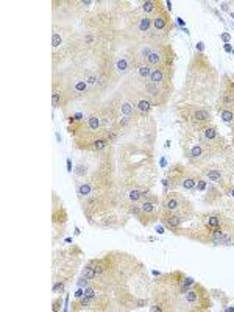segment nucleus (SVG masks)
Here are the masks:
<instances>
[{
	"label": "nucleus",
	"instance_id": "f257e3e1",
	"mask_svg": "<svg viewBox=\"0 0 234 312\" xmlns=\"http://www.w3.org/2000/svg\"><path fill=\"white\" fill-rule=\"evenodd\" d=\"M166 24H167V19L164 14H159V16H156L153 19V27H155L156 30H162L164 27H166Z\"/></svg>",
	"mask_w": 234,
	"mask_h": 312
},
{
	"label": "nucleus",
	"instance_id": "f03ea898",
	"mask_svg": "<svg viewBox=\"0 0 234 312\" xmlns=\"http://www.w3.org/2000/svg\"><path fill=\"white\" fill-rule=\"evenodd\" d=\"M83 278H86L87 281H91V279H94L95 276H97V273H95V270H94V267L92 265H87V267H84L83 268Z\"/></svg>",
	"mask_w": 234,
	"mask_h": 312
},
{
	"label": "nucleus",
	"instance_id": "7ed1b4c3",
	"mask_svg": "<svg viewBox=\"0 0 234 312\" xmlns=\"http://www.w3.org/2000/svg\"><path fill=\"white\" fill-rule=\"evenodd\" d=\"M164 222H166L169 226H172V228H176V226L181 225V218L176 217V215H170V217H166V218H164Z\"/></svg>",
	"mask_w": 234,
	"mask_h": 312
},
{
	"label": "nucleus",
	"instance_id": "20e7f679",
	"mask_svg": "<svg viewBox=\"0 0 234 312\" xmlns=\"http://www.w3.org/2000/svg\"><path fill=\"white\" fill-rule=\"evenodd\" d=\"M87 123H89V130H91V131H97V130L100 128V119H98L97 115H91Z\"/></svg>",
	"mask_w": 234,
	"mask_h": 312
},
{
	"label": "nucleus",
	"instance_id": "39448f33",
	"mask_svg": "<svg viewBox=\"0 0 234 312\" xmlns=\"http://www.w3.org/2000/svg\"><path fill=\"white\" fill-rule=\"evenodd\" d=\"M150 25H151V20H150V17H142L141 19V22H139V30L142 33H145V31H148L150 30Z\"/></svg>",
	"mask_w": 234,
	"mask_h": 312
},
{
	"label": "nucleus",
	"instance_id": "423d86ee",
	"mask_svg": "<svg viewBox=\"0 0 234 312\" xmlns=\"http://www.w3.org/2000/svg\"><path fill=\"white\" fill-rule=\"evenodd\" d=\"M194 119H195L197 122H205V120H208V119H209V114H208V111H203V109L195 111Z\"/></svg>",
	"mask_w": 234,
	"mask_h": 312
},
{
	"label": "nucleus",
	"instance_id": "0eeeda50",
	"mask_svg": "<svg viewBox=\"0 0 234 312\" xmlns=\"http://www.w3.org/2000/svg\"><path fill=\"white\" fill-rule=\"evenodd\" d=\"M151 81L155 83V84H159L161 81H162V78H164V75H162V72L159 70V69H155V70L151 72Z\"/></svg>",
	"mask_w": 234,
	"mask_h": 312
},
{
	"label": "nucleus",
	"instance_id": "6e6552de",
	"mask_svg": "<svg viewBox=\"0 0 234 312\" xmlns=\"http://www.w3.org/2000/svg\"><path fill=\"white\" fill-rule=\"evenodd\" d=\"M208 178L211 181H214V183H218V181L222 180V172L220 170H209L208 172Z\"/></svg>",
	"mask_w": 234,
	"mask_h": 312
},
{
	"label": "nucleus",
	"instance_id": "1a4fd4ad",
	"mask_svg": "<svg viewBox=\"0 0 234 312\" xmlns=\"http://www.w3.org/2000/svg\"><path fill=\"white\" fill-rule=\"evenodd\" d=\"M137 108H139V111H142V113H147V111H150V102L148 100H141L139 103H137Z\"/></svg>",
	"mask_w": 234,
	"mask_h": 312
},
{
	"label": "nucleus",
	"instance_id": "9d476101",
	"mask_svg": "<svg viewBox=\"0 0 234 312\" xmlns=\"http://www.w3.org/2000/svg\"><path fill=\"white\" fill-rule=\"evenodd\" d=\"M139 75L142 76V78L151 76V69H150V66H141V67H139Z\"/></svg>",
	"mask_w": 234,
	"mask_h": 312
},
{
	"label": "nucleus",
	"instance_id": "9b49d317",
	"mask_svg": "<svg viewBox=\"0 0 234 312\" xmlns=\"http://www.w3.org/2000/svg\"><path fill=\"white\" fill-rule=\"evenodd\" d=\"M126 69H128V63H126L125 58L119 59V61H117V70H119V72H122V74H125Z\"/></svg>",
	"mask_w": 234,
	"mask_h": 312
},
{
	"label": "nucleus",
	"instance_id": "f8f14e48",
	"mask_svg": "<svg viewBox=\"0 0 234 312\" xmlns=\"http://www.w3.org/2000/svg\"><path fill=\"white\" fill-rule=\"evenodd\" d=\"M159 61H161V55L158 52H151L150 53V56H148V63L150 64H159Z\"/></svg>",
	"mask_w": 234,
	"mask_h": 312
},
{
	"label": "nucleus",
	"instance_id": "ddd939ff",
	"mask_svg": "<svg viewBox=\"0 0 234 312\" xmlns=\"http://www.w3.org/2000/svg\"><path fill=\"white\" fill-rule=\"evenodd\" d=\"M78 194L81 195V197L89 195L91 194V186H89V184H81V186L78 187Z\"/></svg>",
	"mask_w": 234,
	"mask_h": 312
},
{
	"label": "nucleus",
	"instance_id": "4468645a",
	"mask_svg": "<svg viewBox=\"0 0 234 312\" xmlns=\"http://www.w3.org/2000/svg\"><path fill=\"white\" fill-rule=\"evenodd\" d=\"M166 208L169 211H175L176 208H178V201H176L175 198H169L167 201H166Z\"/></svg>",
	"mask_w": 234,
	"mask_h": 312
},
{
	"label": "nucleus",
	"instance_id": "2eb2a0df",
	"mask_svg": "<svg viewBox=\"0 0 234 312\" xmlns=\"http://www.w3.org/2000/svg\"><path fill=\"white\" fill-rule=\"evenodd\" d=\"M106 145H108V141L106 139H97L94 142V148L95 150H102V148H105Z\"/></svg>",
	"mask_w": 234,
	"mask_h": 312
},
{
	"label": "nucleus",
	"instance_id": "dca6fc26",
	"mask_svg": "<svg viewBox=\"0 0 234 312\" xmlns=\"http://www.w3.org/2000/svg\"><path fill=\"white\" fill-rule=\"evenodd\" d=\"M184 298H186L189 303H197V300H198V294H197V292H187Z\"/></svg>",
	"mask_w": 234,
	"mask_h": 312
},
{
	"label": "nucleus",
	"instance_id": "f3484780",
	"mask_svg": "<svg viewBox=\"0 0 234 312\" xmlns=\"http://www.w3.org/2000/svg\"><path fill=\"white\" fill-rule=\"evenodd\" d=\"M222 119H223L225 122H231V120H234V114L231 113V111H222Z\"/></svg>",
	"mask_w": 234,
	"mask_h": 312
},
{
	"label": "nucleus",
	"instance_id": "a211bd4d",
	"mask_svg": "<svg viewBox=\"0 0 234 312\" xmlns=\"http://www.w3.org/2000/svg\"><path fill=\"white\" fill-rule=\"evenodd\" d=\"M92 267H94V270H95V273H97V275H102L103 270H105V267H103V262H102V261H97V262H94V265H92Z\"/></svg>",
	"mask_w": 234,
	"mask_h": 312
},
{
	"label": "nucleus",
	"instance_id": "6ab92c4d",
	"mask_svg": "<svg viewBox=\"0 0 234 312\" xmlns=\"http://www.w3.org/2000/svg\"><path fill=\"white\" fill-rule=\"evenodd\" d=\"M218 223H220V220H218L217 217H209L208 220H206V225L211 226V228H217Z\"/></svg>",
	"mask_w": 234,
	"mask_h": 312
},
{
	"label": "nucleus",
	"instance_id": "aec40b11",
	"mask_svg": "<svg viewBox=\"0 0 234 312\" xmlns=\"http://www.w3.org/2000/svg\"><path fill=\"white\" fill-rule=\"evenodd\" d=\"M195 186V180L194 178H186L183 181V187L184 189H192V187Z\"/></svg>",
	"mask_w": 234,
	"mask_h": 312
},
{
	"label": "nucleus",
	"instance_id": "412c9836",
	"mask_svg": "<svg viewBox=\"0 0 234 312\" xmlns=\"http://www.w3.org/2000/svg\"><path fill=\"white\" fill-rule=\"evenodd\" d=\"M84 295L89 296V298H92V300L97 298V292H95L92 287H84Z\"/></svg>",
	"mask_w": 234,
	"mask_h": 312
},
{
	"label": "nucleus",
	"instance_id": "4be33fe9",
	"mask_svg": "<svg viewBox=\"0 0 234 312\" xmlns=\"http://www.w3.org/2000/svg\"><path fill=\"white\" fill-rule=\"evenodd\" d=\"M141 197H142V192L137 190V189H134V190L130 192V198H131L133 201H137V200H139Z\"/></svg>",
	"mask_w": 234,
	"mask_h": 312
},
{
	"label": "nucleus",
	"instance_id": "5701e85b",
	"mask_svg": "<svg viewBox=\"0 0 234 312\" xmlns=\"http://www.w3.org/2000/svg\"><path fill=\"white\" fill-rule=\"evenodd\" d=\"M52 44H53V47H59L61 45V36L58 33H53V36H52Z\"/></svg>",
	"mask_w": 234,
	"mask_h": 312
},
{
	"label": "nucleus",
	"instance_id": "b1692460",
	"mask_svg": "<svg viewBox=\"0 0 234 312\" xmlns=\"http://www.w3.org/2000/svg\"><path fill=\"white\" fill-rule=\"evenodd\" d=\"M205 136L208 137V139H214V137L217 136V133H216V130H214V128H206L205 130Z\"/></svg>",
	"mask_w": 234,
	"mask_h": 312
},
{
	"label": "nucleus",
	"instance_id": "393cba45",
	"mask_svg": "<svg viewBox=\"0 0 234 312\" xmlns=\"http://www.w3.org/2000/svg\"><path fill=\"white\" fill-rule=\"evenodd\" d=\"M153 8H155V3L153 2H145L142 5V10L145 11V13H150V11H153Z\"/></svg>",
	"mask_w": 234,
	"mask_h": 312
},
{
	"label": "nucleus",
	"instance_id": "a878e982",
	"mask_svg": "<svg viewBox=\"0 0 234 312\" xmlns=\"http://www.w3.org/2000/svg\"><path fill=\"white\" fill-rule=\"evenodd\" d=\"M200 155H201V147L195 145V147L190 150V156H192V158H197V156H200Z\"/></svg>",
	"mask_w": 234,
	"mask_h": 312
},
{
	"label": "nucleus",
	"instance_id": "bb28decb",
	"mask_svg": "<svg viewBox=\"0 0 234 312\" xmlns=\"http://www.w3.org/2000/svg\"><path fill=\"white\" fill-rule=\"evenodd\" d=\"M131 103H123V105H122V113H123L125 115H128L130 113H131Z\"/></svg>",
	"mask_w": 234,
	"mask_h": 312
},
{
	"label": "nucleus",
	"instance_id": "cd10ccee",
	"mask_svg": "<svg viewBox=\"0 0 234 312\" xmlns=\"http://www.w3.org/2000/svg\"><path fill=\"white\" fill-rule=\"evenodd\" d=\"M141 209H142L144 212H151V211H153V205H151L150 201H145L144 205H142V208H141Z\"/></svg>",
	"mask_w": 234,
	"mask_h": 312
},
{
	"label": "nucleus",
	"instance_id": "c85d7f7f",
	"mask_svg": "<svg viewBox=\"0 0 234 312\" xmlns=\"http://www.w3.org/2000/svg\"><path fill=\"white\" fill-rule=\"evenodd\" d=\"M59 97H61V95L58 94V92H53V97H52L53 108H56V106H58V103H59Z\"/></svg>",
	"mask_w": 234,
	"mask_h": 312
},
{
	"label": "nucleus",
	"instance_id": "c756f323",
	"mask_svg": "<svg viewBox=\"0 0 234 312\" xmlns=\"http://www.w3.org/2000/svg\"><path fill=\"white\" fill-rule=\"evenodd\" d=\"M75 87H76V91H84V89H86V83H84V81H78V83L75 84Z\"/></svg>",
	"mask_w": 234,
	"mask_h": 312
},
{
	"label": "nucleus",
	"instance_id": "7c9ffc66",
	"mask_svg": "<svg viewBox=\"0 0 234 312\" xmlns=\"http://www.w3.org/2000/svg\"><path fill=\"white\" fill-rule=\"evenodd\" d=\"M150 53H151L150 48H144V50H142V56H144V58H148V56H150Z\"/></svg>",
	"mask_w": 234,
	"mask_h": 312
},
{
	"label": "nucleus",
	"instance_id": "2f4dec72",
	"mask_svg": "<svg viewBox=\"0 0 234 312\" xmlns=\"http://www.w3.org/2000/svg\"><path fill=\"white\" fill-rule=\"evenodd\" d=\"M205 187H206V183H205V181H200V183H198V189L203 190Z\"/></svg>",
	"mask_w": 234,
	"mask_h": 312
},
{
	"label": "nucleus",
	"instance_id": "473e14b6",
	"mask_svg": "<svg viewBox=\"0 0 234 312\" xmlns=\"http://www.w3.org/2000/svg\"><path fill=\"white\" fill-rule=\"evenodd\" d=\"M87 83H91V84L97 83V78H95V76H89V78H87Z\"/></svg>",
	"mask_w": 234,
	"mask_h": 312
},
{
	"label": "nucleus",
	"instance_id": "72a5a7b5",
	"mask_svg": "<svg viewBox=\"0 0 234 312\" xmlns=\"http://www.w3.org/2000/svg\"><path fill=\"white\" fill-rule=\"evenodd\" d=\"M84 172H86V170H83V165H78V170H76V173H78V175H83Z\"/></svg>",
	"mask_w": 234,
	"mask_h": 312
},
{
	"label": "nucleus",
	"instance_id": "f704fd0d",
	"mask_svg": "<svg viewBox=\"0 0 234 312\" xmlns=\"http://www.w3.org/2000/svg\"><path fill=\"white\" fill-rule=\"evenodd\" d=\"M55 290H63V284H55Z\"/></svg>",
	"mask_w": 234,
	"mask_h": 312
},
{
	"label": "nucleus",
	"instance_id": "c9c22d12",
	"mask_svg": "<svg viewBox=\"0 0 234 312\" xmlns=\"http://www.w3.org/2000/svg\"><path fill=\"white\" fill-rule=\"evenodd\" d=\"M67 167H69L67 170H69V172H72V162H70V159H67Z\"/></svg>",
	"mask_w": 234,
	"mask_h": 312
},
{
	"label": "nucleus",
	"instance_id": "e433bc0d",
	"mask_svg": "<svg viewBox=\"0 0 234 312\" xmlns=\"http://www.w3.org/2000/svg\"><path fill=\"white\" fill-rule=\"evenodd\" d=\"M222 38H223V41H229V34H223Z\"/></svg>",
	"mask_w": 234,
	"mask_h": 312
},
{
	"label": "nucleus",
	"instance_id": "4c0bfd02",
	"mask_svg": "<svg viewBox=\"0 0 234 312\" xmlns=\"http://www.w3.org/2000/svg\"><path fill=\"white\" fill-rule=\"evenodd\" d=\"M225 50H226V52H229V50H231V45L226 44V45H225Z\"/></svg>",
	"mask_w": 234,
	"mask_h": 312
},
{
	"label": "nucleus",
	"instance_id": "58836bf2",
	"mask_svg": "<svg viewBox=\"0 0 234 312\" xmlns=\"http://www.w3.org/2000/svg\"><path fill=\"white\" fill-rule=\"evenodd\" d=\"M231 195H233V197H234V189H233V192H231Z\"/></svg>",
	"mask_w": 234,
	"mask_h": 312
},
{
	"label": "nucleus",
	"instance_id": "ea45409f",
	"mask_svg": "<svg viewBox=\"0 0 234 312\" xmlns=\"http://www.w3.org/2000/svg\"><path fill=\"white\" fill-rule=\"evenodd\" d=\"M233 17H234V14H233Z\"/></svg>",
	"mask_w": 234,
	"mask_h": 312
}]
</instances>
